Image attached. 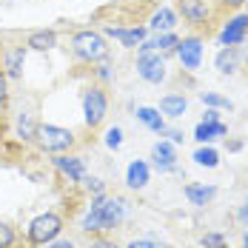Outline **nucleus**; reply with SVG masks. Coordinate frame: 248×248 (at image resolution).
I'll list each match as a JSON object with an SVG mask.
<instances>
[{
  "label": "nucleus",
  "instance_id": "1",
  "mask_svg": "<svg viewBox=\"0 0 248 248\" xmlns=\"http://www.w3.org/2000/svg\"><path fill=\"white\" fill-rule=\"evenodd\" d=\"M125 217V202L120 197H108V194H97L92 197V205L86 211V217L80 220V228L89 234H103L111 231L123 223Z\"/></svg>",
  "mask_w": 248,
  "mask_h": 248
},
{
  "label": "nucleus",
  "instance_id": "2",
  "mask_svg": "<svg viewBox=\"0 0 248 248\" xmlns=\"http://www.w3.org/2000/svg\"><path fill=\"white\" fill-rule=\"evenodd\" d=\"M72 51H75L77 60L83 63H100L108 57V46H106V37L92 31V29H83L72 37Z\"/></svg>",
  "mask_w": 248,
  "mask_h": 248
},
{
  "label": "nucleus",
  "instance_id": "3",
  "mask_svg": "<svg viewBox=\"0 0 248 248\" xmlns=\"http://www.w3.org/2000/svg\"><path fill=\"white\" fill-rule=\"evenodd\" d=\"M29 243L31 246H46L51 240H57L63 234V217L54 214V211H46V214H37L31 223H29Z\"/></svg>",
  "mask_w": 248,
  "mask_h": 248
},
{
  "label": "nucleus",
  "instance_id": "4",
  "mask_svg": "<svg viewBox=\"0 0 248 248\" xmlns=\"http://www.w3.org/2000/svg\"><path fill=\"white\" fill-rule=\"evenodd\" d=\"M34 140L43 151H51V154H63V151H69L75 146V134L69 128H60V125H51V123L37 125Z\"/></svg>",
  "mask_w": 248,
  "mask_h": 248
},
{
  "label": "nucleus",
  "instance_id": "5",
  "mask_svg": "<svg viewBox=\"0 0 248 248\" xmlns=\"http://www.w3.org/2000/svg\"><path fill=\"white\" fill-rule=\"evenodd\" d=\"M108 114V97L103 89H86L83 92V117H86V125H100Z\"/></svg>",
  "mask_w": 248,
  "mask_h": 248
},
{
  "label": "nucleus",
  "instance_id": "6",
  "mask_svg": "<svg viewBox=\"0 0 248 248\" xmlns=\"http://www.w3.org/2000/svg\"><path fill=\"white\" fill-rule=\"evenodd\" d=\"M137 75L143 77L146 83H163L166 80V60L160 51H149V54H137Z\"/></svg>",
  "mask_w": 248,
  "mask_h": 248
},
{
  "label": "nucleus",
  "instance_id": "7",
  "mask_svg": "<svg viewBox=\"0 0 248 248\" xmlns=\"http://www.w3.org/2000/svg\"><path fill=\"white\" fill-rule=\"evenodd\" d=\"M202 49H205L202 37H183L174 51H177V57H180L186 72H197L200 63H202Z\"/></svg>",
  "mask_w": 248,
  "mask_h": 248
},
{
  "label": "nucleus",
  "instance_id": "8",
  "mask_svg": "<svg viewBox=\"0 0 248 248\" xmlns=\"http://www.w3.org/2000/svg\"><path fill=\"white\" fill-rule=\"evenodd\" d=\"M248 34V15H237L223 26L220 31V46H240Z\"/></svg>",
  "mask_w": 248,
  "mask_h": 248
},
{
  "label": "nucleus",
  "instance_id": "9",
  "mask_svg": "<svg viewBox=\"0 0 248 248\" xmlns=\"http://www.w3.org/2000/svg\"><path fill=\"white\" fill-rule=\"evenodd\" d=\"M151 160H154V169H157V171H166V174L177 171V151H174V143H169V140L154 143Z\"/></svg>",
  "mask_w": 248,
  "mask_h": 248
},
{
  "label": "nucleus",
  "instance_id": "10",
  "mask_svg": "<svg viewBox=\"0 0 248 248\" xmlns=\"http://www.w3.org/2000/svg\"><path fill=\"white\" fill-rule=\"evenodd\" d=\"M180 15L183 20L191 26H205L211 17V9L205 0H180Z\"/></svg>",
  "mask_w": 248,
  "mask_h": 248
},
{
  "label": "nucleus",
  "instance_id": "11",
  "mask_svg": "<svg viewBox=\"0 0 248 248\" xmlns=\"http://www.w3.org/2000/svg\"><path fill=\"white\" fill-rule=\"evenodd\" d=\"M51 163H54V169L63 174L69 183H80V180H83V174H86L83 160H80V157H75V154H60V157H54Z\"/></svg>",
  "mask_w": 248,
  "mask_h": 248
},
{
  "label": "nucleus",
  "instance_id": "12",
  "mask_svg": "<svg viewBox=\"0 0 248 248\" xmlns=\"http://www.w3.org/2000/svg\"><path fill=\"white\" fill-rule=\"evenodd\" d=\"M240 63H243V57H240L237 46H223V49L217 51V57H214V69L220 75H237Z\"/></svg>",
  "mask_w": 248,
  "mask_h": 248
},
{
  "label": "nucleus",
  "instance_id": "13",
  "mask_svg": "<svg viewBox=\"0 0 248 248\" xmlns=\"http://www.w3.org/2000/svg\"><path fill=\"white\" fill-rule=\"evenodd\" d=\"M151 180V169L146 160H134V163H128V169H125V186L128 188H134V191H143L146 186H149Z\"/></svg>",
  "mask_w": 248,
  "mask_h": 248
},
{
  "label": "nucleus",
  "instance_id": "14",
  "mask_svg": "<svg viewBox=\"0 0 248 248\" xmlns=\"http://www.w3.org/2000/svg\"><path fill=\"white\" fill-rule=\"evenodd\" d=\"M146 29L143 26H134V29H114V26H108L106 29V37H114V40H120L125 49H137L143 40H146Z\"/></svg>",
  "mask_w": 248,
  "mask_h": 248
},
{
  "label": "nucleus",
  "instance_id": "15",
  "mask_svg": "<svg viewBox=\"0 0 248 248\" xmlns=\"http://www.w3.org/2000/svg\"><path fill=\"white\" fill-rule=\"evenodd\" d=\"M183 194H186V200H188L191 205L202 208V205H208L211 200L217 197V188H214V186H205V183H188V186L183 188Z\"/></svg>",
  "mask_w": 248,
  "mask_h": 248
},
{
  "label": "nucleus",
  "instance_id": "16",
  "mask_svg": "<svg viewBox=\"0 0 248 248\" xmlns=\"http://www.w3.org/2000/svg\"><path fill=\"white\" fill-rule=\"evenodd\" d=\"M160 114L163 117H171V120H177V117H183L186 111H188V100L183 97V94H166V97H160Z\"/></svg>",
  "mask_w": 248,
  "mask_h": 248
},
{
  "label": "nucleus",
  "instance_id": "17",
  "mask_svg": "<svg viewBox=\"0 0 248 248\" xmlns=\"http://www.w3.org/2000/svg\"><path fill=\"white\" fill-rule=\"evenodd\" d=\"M228 134V125L225 123H197V128H194V140H197L200 146H208L211 140H217V137H225Z\"/></svg>",
  "mask_w": 248,
  "mask_h": 248
},
{
  "label": "nucleus",
  "instance_id": "18",
  "mask_svg": "<svg viewBox=\"0 0 248 248\" xmlns=\"http://www.w3.org/2000/svg\"><path fill=\"white\" fill-rule=\"evenodd\" d=\"M137 120L146 125L149 131H154V134H160V137H163V131H166V120H163L160 108H151V106H140V108H137Z\"/></svg>",
  "mask_w": 248,
  "mask_h": 248
},
{
  "label": "nucleus",
  "instance_id": "19",
  "mask_svg": "<svg viewBox=\"0 0 248 248\" xmlns=\"http://www.w3.org/2000/svg\"><path fill=\"white\" fill-rule=\"evenodd\" d=\"M23 63H26V49H23V46H17V49H12V51H6V54H3L6 77H12V80L23 77Z\"/></svg>",
  "mask_w": 248,
  "mask_h": 248
},
{
  "label": "nucleus",
  "instance_id": "20",
  "mask_svg": "<svg viewBox=\"0 0 248 248\" xmlns=\"http://www.w3.org/2000/svg\"><path fill=\"white\" fill-rule=\"evenodd\" d=\"M151 31H157V34H163V31H171L174 26H177V15H174L169 6H163V9H157L154 15H151Z\"/></svg>",
  "mask_w": 248,
  "mask_h": 248
},
{
  "label": "nucleus",
  "instance_id": "21",
  "mask_svg": "<svg viewBox=\"0 0 248 248\" xmlns=\"http://www.w3.org/2000/svg\"><path fill=\"white\" fill-rule=\"evenodd\" d=\"M37 120H34V114L31 111H20L17 114V123H15V131H17V137L29 143V140H34V134H37Z\"/></svg>",
  "mask_w": 248,
  "mask_h": 248
},
{
  "label": "nucleus",
  "instance_id": "22",
  "mask_svg": "<svg viewBox=\"0 0 248 248\" xmlns=\"http://www.w3.org/2000/svg\"><path fill=\"white\" fill-rule=\"evenodd\" d=\"M54 43H57V34L51 31V29H40V31H31L29 34V49H34V51H49L54 49Z\"/></svg>",
  "mask_w": 248,
  "mask_h": 248
},
{
  "label": "nucleus",
  "instance_id": "23",
  "mask_svg": "<svg viewBox=\"0 0 248 248\" xmlns=\"http://www.w3.org/2000/svg\"><path fill=\"white\" fill-rule=\"evenodd\" d=\"M191 160H194L197 166H202V169H217V166H220V151L211 149V146H200V149L191 154Z\"/></svg>",
  "mask_w": 248,
  "mask_h": 248
},
{
  "label": "nucleus",
  "instance_id": "24",
  "mask_svg": "<svg viewBox=\"0 0 248 248\" xmlns=\"http://www.w3.org/2000/svg\"><path fill=\"white\" fill-rule=\"evenodd\" d=\"M151 43H154V51H160V54H163V51H174V49H177L180 37H177L174 31H163V34H157Z\"/></svg>",
  "mask_w": 248,
  "mask_h": 248
},
{
  "label": "nucleus",
  "instance_id": "25",
  "mask_svg": "<svg viewBox=\"0 0 248 248\" xmlns=\"http://www.w3.org/2000/svg\"><path fill=\"white\" fill-rule=\"evenodd\" d=\"M200 100H202V106H208V108H228V111H231V100L223 97V94H217V92H202Z\"/></svg>",
  "mask_w": 248,
  "mask_h": 248
},
{
  "label": "nucleus",
  "instance_id": "26",
  "mask_svg": "<svg viewBox=\"0 0 248 248\" xmlns=\"http://www.w3.org/2000/svg\"><path fill=\"white\" fill-rule=\"evenodd\" d=\"M200 246L202 248H228V237L220 234V231H208L200 237Z\"/></svg>",
  "mask_w": 248,
  "mask_h": 248
},
{
  "label": "nucleus",
  "instance_id": "27",
  "mask_svg": "<svg viewBox=\"0 0 248 248\" xmlns=\"http://www.w3.org/2000/svg\"><path fill=\"white\" fill-rule=\"evenodd\" d=\"M80 186H83V188H86L92 197H97V194H106V183H103L100 177H92V174H83Z\"/></svg>",
  "mask_w": 248,
  "mask_h": 248
},
{
  "label": "nucleus",
  "instance_id": "28",
  "mask_svg": "<svg viewBox=\"0 0 248 248\" xmlns=\"http://www.w3.org/2000/svg\"><path fill=\"white\" fill-rule=\"evenodd\" d=\"M15 243H17L15 228H12L9 223H3V220H0V248H15Z\"/></svg>",
  "mask_w": 248,
  "mask_h": 248
},
{
  "label": "nucleus",
  "instance_id": "29",
  "mask_svg": "<svg viewBox=\"0 0 248 248\" xmlns=\"http://www.w3.org/2000/svg\"><path fill=\"white\" fill-rule=\"evenodd\" d=\"M106 146L111 151H117L123 146V128H117V125H111L108 131H106Z\"/></svg>",
  "mask_w": 248,
  "mask_h": 248
},
{
  "label": "nucleus",
  "instance_id": "30",
  "mask_svg": "<svg viewBox=\"0 0 248 248\" xmlns=\"http://www.w3.org/2000/svg\"><path fill=\"white\" fill-rule=\"evenodd\" d=\"M163 134L169 137V143H174V146H180V143L186 140V134H183L180 128H169V125H166V131H163Z\"/></svg>",
  "mask_w": 248,
  "mask_h": 248
},
{
  "label": "nucleus",
  "instance_id": "31",
  "mask_svg": "<svg viewBox=\"0 0 248 248\" xmlns=\"http://www.w3.org/2000/svg\"><path fill=\"white\" fill-rule=\"evenodd\" d=\"M89 248H120L114 240H108V237H97V240H92Z\"/></svg>",
  "mask_w": 248,
  "mask_h": 248
},
{
  "label": "nucleus",
  "instance_id": "32",
  "mask_svg": "<svg viewBox=\"0 0 248 248\" xmlns=\"http://www.w3.org/2000/svg\"><path fill=\"white\" fill-rule=\"evenodd\" d=\"M125 248H160V246H157L154 240H131Z\"/></svg>",
  "mask_w": 248,
  "mask_h": 248
},
{
  "label": "nucleus",
  "instance_id": "33",
  "mask_svg": "<svg viewBox=\"0 0 248 248\" xmlns=\"http://www.w3.org/2000/svg\"><path fill=\"white\" fill-rule=\"evenodd\" d=\"M46 248H75V243H72V240H63V237H57V240L46 243Z\"/></svg>",
  "mask_w": 248,
  "mask_h": 248
},
{
  "label": "nucleus",
  "instance_id": "34",
  "mask_svg": "<svg viewBox=\"0 0 248 248\" xmlns=\"http://www.w3.org/2000/svg\"><path fill=\"white\" fill-rule=\"evenodd\" d=\"M202 120H205V123H220V108H205Z\"/></svg>",
  "mask_w": 248,
  "mask_h": 248
},
{
  "label": "nucleus",
  "instance_id": "35",
  "mask_svg": "<svg viewBox=\"0 0 248 248\" xmlns=\"http://www.w3.org/2000/svg\"><path fill=\"white\" fill-rule=\"evenodd\" d=\"M6 97H9V92H6V75L0 72V108L6 106Z\"/></svg>",
  "mask_w": 248,
  "mask_h": 248
},
{
  "label": "nucleus",
  "instance_id": "36",
  "mask_svg": "<svg viewBox=\"0 0 248 248\" xmlns=\"http://www.w3.org/2000/svg\"><path fill=\"white\" fill-rule=\"evenodd\" d=\"M237 220H240V223H246V228H248V202H246V205H240V211H237Z\"/></svg>",
  "mask_w": 248,
  "mask_h": 248
},
{
  "label": "nucleus",
  "instance_id": "37",
  "mask_svg": "<svg viewBox=\"0 0 248 248\" xmlns=\"http://www.w3.org/2000/svg\"><path fill=\"white\" fill-rule=\"evenodd\" d=\"M97 77H100V80H111V66H100Z\"/></svg>",
  "mask_w": 248,
  "mask_h": 248
},
{
  "label": "nucleus",
  "instance_id": "38",
  "mask_svg": "<svg viewBox=\"0 0 248 248\" xmlns=\"http://www.w3.org/2000/svg\"><path fill=\"white\" fill-rule=\"evenodd\" d=\"M243 46H246V49H240V57L248 63V34H246V40H243Z\"/></svg>",
  "mask_w": 248,
  "mask_h": 248
},
{
  "label": "nucleus",
  "instance_id": "39",
  "mask_svg": "<svg viewBox=\"0 0 248 248\" xmlns=\"http://www.w3.org/2000/svg\"><path fill=\"white\" fill-rule=\"evenodd\" d=\"M225 6H234V9H237V6H243V3H246V0H223Z\"/></svg>",
  "mask_w": 248,
  "mask_h": 248
},
{
  "label": "nucleus",
  "instance_id": "40",
  "mask_svg": "<svg viewBox=\"0 0 248 248\" xmlns=\"http://www.w3.org/2000/svg\"><path fill=\"white\" fill-rule=\"evenodd\" d=\"M228 149H231V151H240V149H243V143H240V140H231V146H228Z\"/></svg>",
  "mask_w": 248,
  "mask_h": 248
}]
</instances>
